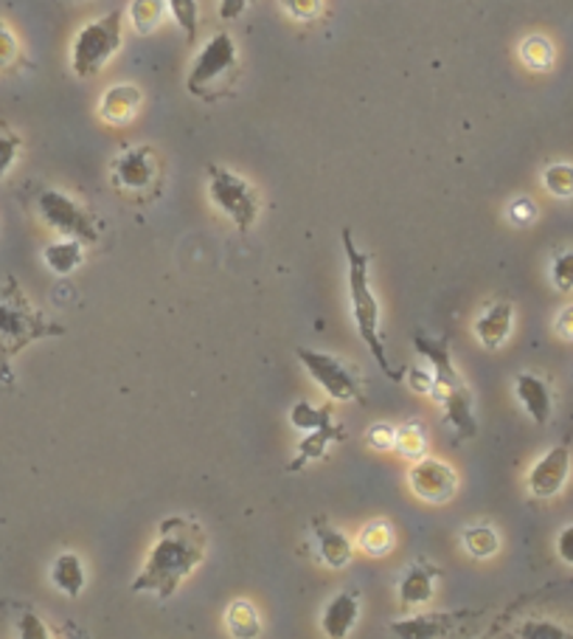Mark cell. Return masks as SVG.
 Instances as JSON below:
<instances>
[{
    "instance_id": "cell-3",
    "label": "cell",
    "mask_w": 573,
    "mask_h": 639,
    "mask_svg": "<svg viewBox=\"0 0 573 639\" xmlns=\"http://www.w3.org/2000/svg\"><path fill=\"white\" fill-rule=\"evenodd\" d=\"M62 327L48 322L14 279L0 285V347L7 355H17L37 338L60 336Z\"/></svg>"
},
{
    "instance_id": "cell-25",
    "label": "cell",
    "mask_w": 573,
    "mask_h": 639,
    "mask_svg": "<svg viewBox=\"0 0 573 639\" xmlns=\"http://www.w3.org/2000/svg\"><path fill=\"white\" fill-rule=\"evenodd\" d=\"M166 0H132L130 3V21L138 35H152L157 23L164 21Z\"/></svg>"
},
{
    "instance_id": "cell-34",
    "label": "cell",
    "mask_w": 573,
    "mask_h": 639,
    "mask_svg": "<svg viewBox=\"0 0 573 639\" xmlns=\"http://www.w3.org/2000/svg\"><path fill=\"white\" fill-rule=\"evenodd\" d=\"M17 152H21V138L12 133H0V178L12 170Z\"/></svg>"
},
{
    "instance_id": "cell-4",
    "label": "cell",
    "mask_w": 573,
    "mask_h": 639,
    "mask_svg": "<svg viewBox=\"0 0 573 639\" xmlns=\"http://www.w3.org/2000/svg\"><path fill=\"white\" fill-rule=\"evenodd\" d=\"M122 28H124V12L113 9L110 14L99 17V21L88 23V26L76 35L74 46H71V68L76 76H96L104 68V62L116 57L122 49Z\"/></svg>"
},
{
    "instance_id": "cell-33",
    "label": "cell",
    "mask_w": 573,
    "mask_h": 639,
    "mask_svg": "<svg viewBox=\"0 0 573 639\" xmlns=\"http://www.w3.org/2000/svg\"><path fill=\"white\" fill-rule=\"evenodd\" d=\"M551 279L553 285H557V290H562V293L573 290V251H565V254H560L553 260Z\"/></svg>"
},
{
    "instance_id": "cell-30",
    "label": "cell",
    "mask_w": 573,
    "mask_h": 639,
    "mask_svg": "<svg viewBox=\"0 0 573 639\" xmlns=\"http://www.w3.org/2000/svg\"><path fill=\"white\" fill-rule=\"evenodd\" d=\"M543 186L553 198H573V166L571 164H551L543 173Z\"/></svg>"
},
{
    "instance_id": "cell-8",
    "label": "cell",
    "mask_w": 573,
    "mask_h": 639,
    "mask_svg": "<svg viewBox=\"0 0 573 639\" xmlns=\"http://www.w3.org/2000/svg\"><path fill=\"white\" fill-rule=\"evenodd\" d=\"M304 369L315 378V384L321 386L323 392L332 400H360V384H357L355 372L348 369L338 355L329 352L309 350V347H298L295 350Z\"/></svg>"
},
{
    "instance_id": "cell-39",
    "label": "cell",
    "mask_w": 573,
    "mask_h": 639,
    "mask_svg": "<svg viewBox=\"0 0 573 639\" xmlns=\"http://www.w3.org/2000/svg\"><path fill=\"white\" fill-rule=\"evenodd\" d=\"M557 555H560L568 566H573V524L560 529V536H557Z\"/></svg>"
},
{
    "instance_id": "cell-42",
    "label": "cell",
    "mask_w": 573,
    "mask_h": 639,
    "mask_svg": "<svg viewBox=\"0 0 573 639\" xmlns=\"http://www.w3.org/2000/svg\"><path fill=\"white\" fill-rule=\"evenodd\" d=\"M553 327H557V333H560L562 338L573 341V304L571 308L562 310L560 316H557V324H553Z\"/></svg>"
},
{
    "instance_id": "cell-9",
    "label": "cell",
    "mask_w": 573,
    "mask_h": 639,
    "mask_svg": "<svg viewBox=\"0 0 573 639\" xmlns=\"http://www.w3.org/2000/svg\"><path fill=\"white\" fill-rule=\"evenodd\" d=\"M408 485L419 499L438 504L453 499L458 488V476L447 462L430 460L428 456V460L413 462V467L408 471Z\"/></svg>"
},
{
    "instance_id": "cell-21",
    "label": "cell",
    "mask_w": 573,
    "mask_h": 639,
    "mask_svg": "<svg viewBox=\"0 0 573 639\" xmlns=\"http://www.w3.org/2000/svg\"><path fill=\"white\" fill-rule=\"evenodd\" d=\"M433 584H436V572L428 564H413L399 580V600L405 605L428 603L433 598Z\"/></svg>"
},
{
    "instance_id": "cell-16",
    "label": "cell",
    "mask_w": 573,
    "mask_h": 639,
    "mask_svg": "<svg viewBox=\"0 0 573 639\" xmlns=\"http://www.w3.org/2000/svg\"><path fill=\"white\" fill-rule=\"evenodd\" d=\"M461 614H419L410 619H394L391 631L405 639H436L447 637L458 626Z\"/></svg>"
},
{
    "instance_id": "cell-15",
    "label": "cell",
    "mask_w": 573,
    "mask_h": 639,
    "mask_svg": "<svg viewBox=\"0 0 573 639\" xmlns=\"http://www.w3.org/2000/svg\"><path fill=\"white\" fill-rule=\"evenodd\" d=\"M357 614H360V594H357V591H341V594H334L327 603V609H323V634L332 639L348 637V631H352L357 623Z\"/></svg>"
},
{
    "instance_id": "cell-43",
    "label": "cell",
    "mask_w": 573,
    "mask_h": 639,
    "mask_svg": "<svg viewBox=\"0 0 573 639\" xmlns=\"http://www.w3.org/2000/svg\"><path fill=\"white\" fill-rule=\"evenodd\" d=\"M534 214H537V209H534L532 203H529V200H518V203H514V206H512V217L518 223L534 221Z\"/></svg>"
},
{
    "instance_id": "cell-41",
    "label": "cell",
    "mask_w": 573,
    "mask_h": 639,
    "mask_svg": "<svg viewBox=\"0 0 573 639\" xmlns=\"http://www.w3.org/2000/svg\"><path fill=\"white\" fill-rule=\"evenodd\" d=\"M410 386L417 392H433V372L430 369H410Z\"/></svg>"
},
{
    "instance_id": "cell-37",
    "label": "cell",
    "mask_w": 573,
    "mask_h": 639,
    "mask_svg": "<svg viewBox=\"0 0 573 639\" xmlns=\"http://www.w3.org/2000/svg\"><path fill=\"white\" fill-rule=\"evenodd\" d=\"M284 9L295 21H313L321 12V0H284Z\"/></svg>"
},
{
    "instance_id": "cell-22",
    "label": "cell",
    "mask_w": 573,
    "mask_h": 639,
    "mask_svg": "<svg viewBox=\"0 0 573 639\" xmlns=\"http://www.w3.org/2000/svg\"><path fill=\"white\" fill-rule=\"evenodd\" d=\"M338 440H343V431L338 426L318 428V431H307V437L301 440L298 456H295V460H293V465H290V471H301V467L307 465V462L321 460V456L327 454L329 448H332Z\"/></svg>"
},
{
    "instance_id": "cell-24",
    "label": "cell",
    "mask_w": 573,
    "mask_h": 639,
    "mask_svg": "<svg viewBox=\"0 0 573 639\" xmlns=\"http://www.w3.org/2000/svg\"><path fill=\"white\" fill-rule=\"evenodd\" d=\"M290 423H293V426L304 434L318 431V428H329V426H334L332 406L315 409V406H309L307 400H298V403L290 409Z\"/></svg>"
},
{
    "instance_id": "cell-13",
    "label": "cell",
    "mask_w": 573,
    "mask_h": 639,
    "mask_svg": "<svg viewBox=\"0 0 573 639\" xmlns=\"http://www.w3.org/2000/svg\"><path fill=\"white\" fill-rule=\"evenodd\" d=\"M514 394H518L520 406L525 409V414L537 423V426H546L553 414V398L551 389L543 378L532 375V372H520L514 378Z\"/></svg>"
},
{
    "instance_id": "cell-11",
    "label": "cell",
    "mask_w": 573,
    "mask_h": 639,
    "mask_svg": "<svg viewBox=\"0 0 573 639\" xmlns=\"http://www.w3.org/2000/svg\"><path fill=\"white\" fill-rule=\"evenodd\" d=\"M155 152L150 147H136V150L122 152L113 164V178L118 189L130 195L147 192L155 184Z\"/></svg>"
},
{
    "instance_id": "cell-27",
    "label": "cell",
    "mask_w": 573,
    "mask_h": 639,
    "mask_svg": "<svg viewBox=\"0 0 573 639\" xmlns=\"http://www.w3.org/2000/svg\"><path fill=\"white\" fill-rule=\"evenodd\" d=\"M520 60L534 71H548L553 65V46L548 37L532 35L525 37L523 46H520Z\"/></svg>"
},
{
    "instance_id": "cell-28",
    "label": "cell",
    "mask_w": 573,
    "mask_h": 639,
    "mask_svg": "<svg viewBox=\"0 0 573 639\" xmlns=\"http://www.w3.org/2000/svg\"><path fill=\"white\" fill-rule=\"evenodd\" d=\"M464 547L472 557H489L498 552L500 541L498 532L486 524H475V527L464 529Z\"/></svg>"
},
{
    "instance_id": "cell-12",
    "label": "cell",
    "mask_w": 573,
    "mask_h": 639,
    "mask_svg": "<svg viewBox=\"0 0 573 639\" xmlns=\"http://www.w3.org/2000/svg\"><path fill=\"white\" fill-rule=\"evenodd\" d=\"M438 403L444 406V417L456 431V440H470L475 437L478 423H475V412H472V392L467 389V384L450 386V389H444V392H436Z\"/></svg>"
},
{
    "instance_id": "cell-36",
    "label": "cell",
    "mask_w": 573,
    "mask_h": 639,
    "mask_svg": "<svg viewBox=\"0 0 573 639\" xmlns=\"http://www.w3.org/2000/svg\"><path fill=\"white\" fill-rule=\"evenodd\" d=\"M17 637L21 639H46V637H51V631H48L46 623H42L37 614L26 612L21 617V623H17Z\"/></svg>"
},
{
    "instance_id": "cell-5",
    "label": "cell",
    "mask_w": 573,
    "mask_h": 639,
    "mask_svg": "<svg viewBox=\"0 0 573 639\" xmlns=\"http://www.w3.org/2000/svg\"><path fill=\"white\" fill-rule=\"evenodd\" d=\"M208 173H212V178H208L212 203L231 217L239 231H247L259 217V200H256L251 184L231 170H226V166H212Z\"/></svg>"
},
{
    "instance_id": "cell-23",
    "label": "cell",
    "mask_w": 573,
    "mask_h": 639,
    "mask_svg": "<svg viewBox=\"0 0 573 639\" xmlns=\"http://www.w3.org/2000/svg\"><path fill=\"white\" fill-rule=\"evenodd\" d=\"M226 626L228 631H231V637L237 639H251L262 634L259 614H256L253 603H247V600H233V603L228 605Z\"/></svg>"
},
{
    "instance_id": "cell-6",
    "label": "cell",
    "mask_w": 573,
    "mask_h": 639,
    "mask_svg": "<svg viewBox=\"0 0 573 639\" xmlns=\"http://www.w3.org/2000/svg\"><path fill=\"white\" fill-rule=\"evenodd\" d=\"M233 68H237V46H233L231 35L219 32L194 57V65L186 76V90L191 97L208 99V90L217 88Z\"/></svg>"
},
{
    "instance_id": "cell-17",
    "label": "cell",
    "mask_w": 573,
    "mask_h": 639,
    "mask_svg": "<svg viewBox=\"0 0 573 639\" xmlns=\"http://www.w3.org/2000/svg\"><path fill=\"white\" fill-rule=\"evenodd\" d=\"M313 536L318 543V552H321L323 564L332 566V569H343V566L352 561V543L343 536L341 529L329 527L323 518H315L313 522Z\"/></svg>"
},
{
    "instance_id": "cell-40",
    "label": "cell",
    "mask_w": 573,
    "mask_h": 639,
    "mask_svg": "<svg viewBox=\"0 0 573 639\" xmlns=\"http://www.w3.org/2000/svg\"><path fill=\"white\" fill-rule=\"evenodd\" d=\"M247 3H251V0H219V17L226 23L237 21V17L245 14Z\"/></svg>"
},
{
    "instance_id": "cell-7",
    "label": "cell",
    "mask_w": 573,
    "mask_h": 639,
    "mask_svg": "<svg viewBox=\"0 0 573 639\" xmlns=\"http://www.w3.org/2000/svg\"><path fill=\"white\" fill-rule=\"evenodd\" d=\"M37 212L46 221L48 228H54L62 237L79 242H96L99 231H96L90 214L76 203L71 195L60 192V189H46L37 198Z\"/></svg>"
},
{
    "instance_id": "cell-20",
    "label": "cell",
    "mask_w": 573,
    "mask_h": 639,
    "mask_svg": "<svg viewBox=\"0 0 573 639\" xmlns=\"http://www.w3.org/2000/svg\"><path fill=\"white\" fill-rule=\"evenodd\" d=\"M85 260V248L79 240H71V237H62V240L51 242V246L42 248V262L46 268L56 276L74 274Z\"/></svg>"
},
{
    "instance_id": "cell-18",
    "label": "cell",
    "mask_w": 573,
    "mask_h": 639,
    "mask_svg": "<svg viewBox=\"0 0 573 639\" xmlns=\"http://www.w3.org/2000/svg\"><path fill=\"white\" fill-rule=\"evenodd\" d=\"M141 108V90L136 85H113L99 102V116L110 124H122L132 118Z\"/></svg>"
},
{
    "instance_id": "cell-2",
    "label": "cell",
    "mask_w": 573,
    "mask_h": 639,
    "mask_svg": "<svg viewBox=\"0 0 573 639\" xmlns=\"http://www.w3.org/2000/svg\"><path fill=\"white\" fill-rule=\"evenodd\" d=\"M343 251H346V262H348V299H352V316H355L357 333H360L362 344L369 347L371 355H374L377 364H380V369L385 372L391 380H403L405 372L391 366L389 355H385V344H382L380 304H377V296L369 283L371 256L355 246L348 228H343Z\"/></svg>"
},
{
    "instance_id": "cell-10",
    "label": "cell",
    "mask_w": 573,
    "mask_h": 639,
    "mask_svg": "<svg viewBox=\"0 0 573 639\" xmlns=\"http://www.w3.org/2000/svg\"><path fill=\"white\" fill-rule=\"evenodd\" d=\"M568 474H571V448L553 446L534 462L525 476V485H529V493L537 499H553L565 488Z\"/></svg>"
},
{
    "instance_id": "cell-31",
    "label": "cell",
    "mask_w": 573,
    "mask_h": 639,
    "mask_svg": "<svg viewBox=\"0 0 573 639\" xmlns=\"http://www.w3.org/2000/svg\"><path fill=\"white\" fill-rule=\"evenodd\" d=\"M518 637H532V639H565L571 637V631L560 628L557 623H548V619H532L525 623L523 628H518Z\"/></svg>"
},
{
    "instance_id": "cell-14",
    "label": "cell",
    "mask_w": 573,
    "mask_h": 639,
    "mask_svg": "<svg viewBox=\"0 0 573 639\" xmlns=\"http://www.w3.org/2000/svg\"><path fill=\"white\" fill-rule=\"evenodd\" d=\"M512 322H514L512 304L498 302L475 318L472 330H475L478 341H481L486 350H498V347L506 344L509 333H512Z\"/></svg>"
},
{
    "instance_id": "cell-32",
    "label": "cell",
    "mask_w": 573,
    "mask_h": 639,
    "mask_svg": "<svg viewBox=\"0 0 573 639\" xmlns=\"http://www.w3.org/2000/svg\"><path fill=\"white\" fill-rule=\"evenodd\" d=\"M424 442H428L424 440V431L419 426H413V423H410V426H403L399 431H396V446L403 448L408 456L422 454Z\"/></svg>"
},
{
    "instance_id": "cell-26",
    "label": "cell",
    "mask_w": 573,
    "mask_h": 639,
    "mask_svg": "<svg viewBox=\"0 0 573 639\" xmlns=\"http://www.w3.org/2000/svg\"><path fill=\"white\" fill-rule=\"evenodd\" d=\"M357 547H360L366 555L380 557L394 547V529H391L389 522H374L362 529L360 538H357Z\"/></svg>"
},
{
    "instance_id": "cell-29",
    "label": "cell",
    "mask_w": 573,
    "mask_h": 639,
    "mask_svg": "<svg viewBox=\"0 0 573 639\" xmlns=\"http://www.w3.org/2000/svg\"><path fill=\"white\" fill-rule=\"evenodd\" d=\"M166 9L171 12L175 23L183 28L186 40H198V0H166Z\"/></svg>"
},
{
    "instance_id": "cell-19",
    "label": "cell",
    "mask_w": 573,
    "mask_h": 639,
    "mask_svg": "<svg viewBox=\"0 0 573 639\" xmlns=\"http://www.w3.org/2000/svg\"><path fill=\"white\" fill-rule=\"evenodd\" d=\"M51 584H54L62 594H68V598H79L85 589V584H88L82 557L74 555V552H62V555H56V561L51 564Z\"/></svg>"
},
{
    "instance_id": "cell-1",
    "label": "cell",
    "mask_w": 573,
    "mask_h": 639,
    "mask_svg": "<svg viewBox=\"0 0 573 639\" xmlns=\"http://www.w3.org/2000/svg\"><path fill=\"white\" fill-rule=\"evenodd\" d=\"M205 532L198 522L183 516H171L161 522L155 547L147 555V564L132 580L136 594H155L157 600H169L180 589L191 572L203 564Z\"/></svg>"
},
{
    "instance_id": "cell-38",
    "label": "cell",
    "mask_w": 573,
    "mask_h": 639,
    "mask_svg": "<svg viewBox=\"0 0 573 639\" xmlns=\"http://www.w3.org/2000/svg\"><path fill=\"white\" fill-rule=\"evenodd\" d=\"M369 442L374 448H380V451H385V448H394L396 446V428L374 426L369 431Z\"/></svg>"
},
{
    "instance_id": "cell-35",
    "label": "cell",
    "mask_w": 573,
    "mask_h": 639,
    "mask_svg": "<svg viewBox=\"0 0 573 639\" xmlns=\"http://www.w3.org/2000/svg\"><path fill=\"white\" fill-rule=\"evenodd\" d=\"M21 60V46H17V37L9 32L3 23H0V68H9L14 62Z\"/></svg>"
}]
</instances>
